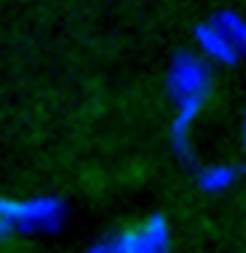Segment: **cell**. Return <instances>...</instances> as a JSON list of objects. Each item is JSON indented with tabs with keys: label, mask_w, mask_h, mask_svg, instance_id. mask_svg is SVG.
<instances>
[{
	"label": "cell",
	"mask_w": 246,
	"mask_h": 253,
	"mask_svg": "<svg viewBox=\"0 0 246 253\" xmlns=\"http://www.w3.org/2000/svg\"><path fill=\"white\" fill-rule=\"evenodd\" d=\"M209 87V75L204 70V65L194 57H179L172 72V89L174 97L179 102V122H177V137H184L187 124L192 122V117L199 112L201 99L206 94Z\"/></svg>",
	"instance_id": "6da1fadb"
},
{
	"label": "cell",
	"mask_w": 246,
	"mask_h": 253,
	"mask_svg": "<svg viewBox=\"0 0 246 253\" xmlns=\"http://www.w3.org/2000/svg\"><path fill=\"white\" fill-rule=\"evenodd\" d=\"M167 238V226L164 218L154 216L145 223H140L132 233H127V238L122 241L119 246L127 251H152V248H162Z\"/></svg>",
	"instance_id": "7a4b0ae2"
},
{
	"label": "cell",
	"mask_w": 246,
	"mask_h": 253,
	"mask_svg": "<svg viewBox=\"0 0 246 253\" xmlns=\"http://www.w3.org/2000/svg\"><path fill=\"white\" fill-rule=\"evenodd\" d=\"M244 147H246V119H244Z\"/></svg>",
	"instance_id": "3957f363"
}]
</instances>
